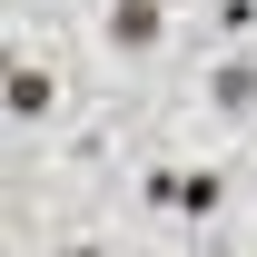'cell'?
<instances>
[{"label":"cell","mask_w":257,"mask_h":257,"mask_svg":"<svg viewBox=\"0 0 257 257\" xmlns=\"http://www.w3.org/2000/svg\"><path fill=\"white\" fill-rule=\"evenodd\" d=\"M159 30H168L159 0H119V10H109V40H119V50H159Z\"/></svg>","instance_id":"6da1fadb"},{"label":"cell","mask_w":257,"mask_h":257,"mask_svg":"<svg viewBox=\"0 0 257 257\" xmlns=\"http://www.w3.org/2000/svg\"><path fill=\"white\" fill-rule=\"evenodd\" d=\"M50 99H60V79L40 60H10V119H50Z\"/></svg>","instance_id":"7a4b0ae2"},{"label":"cell","mask_w":257,"mask_h":257,"mask_svg":"<svg viewBox=\"0 0 257 257\" xmlns=\"http://www.w3.org/2000/svg\"><path fill=\"white\" fill-rule=\"evenodd\" d=\"M208 99H218L227 119H247V109H257V69H247V60H227L218 79H208Z\"/></svg>","instance_id":"3957f363"},{"label":"cell","mask_w":257,"mask_h":257,"mask_svg":"<svg viewBox=\"0 0 257 257\" xmlns=\"http://www.w3.org/2000/svg\"><path fill=\"white\" fill-rule=\"evenodd\" d=\"M218 198H227V188H218V168H198V178H178V208H188V218H218Z\"/></svg>","instance_id":"277c9868"}]
</instances>
